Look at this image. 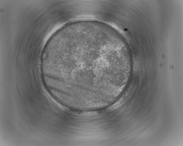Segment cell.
I'll list each match as a JSON object with an SVG mask.
<instances>
[{
	"mask_svg": "<svg viewBox=\"0 0 183 146\" xmlns=\"http://www.w3.org/2000/svg\"><path fill=\"white\" fill-rule=\"evenodd\" d=\"M100 34L71 31L62 36L55 48L51 69L52 78L60 85L77 90L83 83L101 87L118 75Z\"/></svg>",
	"mask_w": 183,
	"mask_h": 146,
	"instance_id": "6da1fadb",
	"label": "cell"
}]
</instances>
